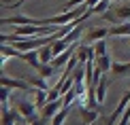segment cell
Instances as JSON below:
<instances>
[{"instance_id": "8992f818", "label": "cell", "mask_w": 130, "mask_h": 125, "mask_svg": "<svg viewBox=\"0 0 130 125\" xmlns=\"http://www.w3.org/2000/svg\"><path fill=\"white\" fill-rule=\"evenodd\" d=\"M62 106H64V102H62V97H60V100H56V102H47V104L41 108V112H43V117H45V119H49V121H51V117L56 115Z\"/></svg>"}, {"instance_id": "8fae6325", "label": "cell", "mask_w": 130, "mask_h": 125, "mask_svg": "<svg viewBox=\"0 0 130 125\" xmlns=\"http://www.w3.org/2000/svg\"><path fill=\"white\" fill-rule=\"evenodd\" d=\"M96 66L100 68V72H102V74H107V72H109V70L113 68V59H111V55L107 53V55L96 57Z\"/></svg>"}, {"instance_id": "603a6c76", "label": "cell", "mask_w": 130, "mask_h": 125, "mask_svg": "<svg viewBox=\"0 0 130 125\" xmlns=\"http://www.w3.org/2000/svg\"><path fill=\"white\" fill-rule=\"evenodd\" d=\"M92 125H94V123H92Z\"/></svg>"}, {"instance_id": "7a4b0ae2", "label": "cell", "mask_w": 130, "mask_h": 125, "mask_svg": "<svg viewBox=\"0 0 130 125\" xmlns=\"http://www.w3.org/2000/svg\"><path fill=\"white\" fill-rule=\"evenodd\" d=\"M0 83L7 85V87H15V89H21L26 91V93H36V87L28 83V79L21 81V79H13V77H7V74H2V79H0Z\"/></svg>"}, {"instance_id": "d6986e66", "label": "cell", "mask_w": 130, "mask_h": 125, "mask_svg": "<svg viewBox=\"0 0 130 125\" xmlns=\"http://www.w3.org/2000/svg\"><path fill=\"white\" fill-rule=\"evenodd\" d=\"M9 91H11V87L2 85V89H0V102H2V104H7V102H9Z\"/></svg>"}, {"instance_id": "6da1fadb", "label": "cell", "mask_w": 130, "mask_h": 125, "mask_svg": "<svg viewBox=\"0 0 130 125\" xmlns=\"http://www.w3.org/2000/svg\"><path fill=\"white\" fill-rule=\"evenodd\" d=\"M100 19L111 21V26L124 23V21H130V0H124V2L111 4V7L100 15Z\"/></svg>"}, {"instance_id": "7402d4cb", "label": "cell", "mask_w": 130, "mask_h": 125, "mask_svg": "<svg viewBox=\"0 0 130 125\" xmlns=\"http://www.w3.org/2000/svg\"><path fill=\"white\" fill-rule=\"evenodd\" d=\"M15 125H24V123H19V121H17V123H15Z\"/></svg>"}, {"instance_id": "5b68a950", "label": "cell", "mask_w": 130, "mask_h": 125, "mask_svg": "<svg viewBox=\"0 0 130 125\" xmlns=\"http://www.w3.org/2000/svg\"><path fill=\"white\" fill-rule=\"evenodd\" d=\"M19 117L21 115H19L17 108L13 110V108H9L7 104H2V125H15L19 121Z\"/></svg>"}, {"instance_id": "2e32d148", "label": "cell", "mask_w": 130, "mask_h": 125, "mask_svg": "<svg viewBox=\"0 0 130 125\" xmlns=\"http://www.w3.org/2000/svg\"><path fill=\"white\" fill-rule=\"evenodd\" d=\"M28 83H30V85H34L36 89H45V91H49V89H51V87L45 83V79H43V77H32V79H28Z\"/></svg>"}, {"instance_id": "52a82bcc", "label": "cell", "mask_w": 130, "mask_h": 125, "mask_svg": "<svg viewBox=\"0 0 130 125\" xmlns=\"http://www.w3.org/2000/svg\"><path fill=\"white\" fill-rule=\"evenodd\" d=\"M79 115H81V119H83L85 125H92V123H96V119H98V110H92V108L83 106L79 102Z\"/></svg>"}, {"instance_id": "277c9868", "label": "cell", "mask_w": 130, "mask_h": 125, "mask_svg": "<svg viewBox=\"0 0 130 125\" xmlns=\"http://www.w3.org/2000/svg\"><path fill=\"white\" fill-rule=\"evenodd\" d=\"M19 59H24L28 66L36 68V70H39V68H41V64H43V62H41V51H39V49H34V51H24Z\"/></svg>"}, {"instance_id": "9c48e42d", "label": "cell", "mask_w": 130, "mask_h": 125, "mask_svg": "<svg viewBox=\"0 0 130 125\" xmlns=\"http://www.w3.org/2000/svg\"><path fill=\"white\" fill-rule=\"evenodd\" d=\"M107 89H109V79H107V74H102V79L98 81V85H96V97H98L100 104L107 97Z\"/></svg>"}, {"instance_id": "7c38bea8", "label": "cell", "mask_w": 130, "mask_h": 125, "mask_svg": "<svg viewBox=\"0 0 130 125\" xmlns=\"http://www.w3.org/2000/svg\"><path fill=\"white\" fill-rule=\"evenodd\" d=\"M107 36H109V30H107V28H92L90 34H88V40L90 42H96L100 38H107Z\"/></svg>"}, {"instance_id": "9a60e30c", "label": "cell", "mask_w": 130, "mask_h": 125, "mask_svg": "<svg viewBox=\"0 0 130 125\" xmlns=\"http://www.w3.org/2000/svg\"><path fill=\"white\" fill-rule=\"evenodd\" d=\"M39 72V77H43V79H49L53 72H56V68H53V64H41V68L36 70Z\"/></svg>"}, {"instance_id": "ba28073f", "label": "cell", "mask_w": 130, "mask_h": 125, "mask_svg": "<svg viewBox=\"0 0 130 125\" xmlns=\"http://www.w3.org/2000/svg\"><path fill=\"white\" fill-rule=\"evenodd\" d=\"M111 36H130V21H124V23H115L109 28Z\"/></svg>"}, {"instance_id": "5bb4252c", "label": "cell", "mask_w": 130, "mask_h": 125, "mask_svg": "<svg viewBox=\"0 0 130 125\" xmlns=\"http://www.w3.org/2000/svg\"><path fill=\"white\" fill-rule=\"evenodd\" d=\"M94 53H96V57H100V55H107V38H100V40H96L94 42Z\"/></svg>"}, {"instance_id": "4fadbf2b", "label": "cell", "mask_w": 130, "mask_h": 125, "mask_svg": "<svg viewBox=\"0 0 130 125\" xmlns=\"http://www.w3.org/2000/svg\"><path fill=\"white\" fill-rule=\"evenodd\" d=\"M39 51H41V62H43V64H51V59H53V49H51V45L41 47Z\"/></svg>"}, {"instance_id": "e0dca14e", "label": "cell", "mask_w": 130, "mask_h": 125, "mask_svg": "<svg viewBox=\"0 0 130 125\" xmlns=\"http://www.w3.org/2000/svg\"><path fill=\"white\" fill-rule=\"evenodd\" d=\"M34 104L39 106V108H43L47 104V91L45 89H36V93H34Z\"/></svg>"}, {"instance_id": "3957f363", "label": "cell", "mask_w": 130, "mask_h": 125, "mask_svg": "<svg viewBox=\"0 0 130 125\" xmlns=\"http://www.w3.org/2000/svg\"><path fill=\"white\" fill-rule=\"evenodd\" d=\"M36 106L34 102H28L26 97H21V100H17V110H19V115L26 119V123H30L32 119H36Z\"/></svg>"}, {"instance_id": "ac0fdd59", "label": "cell", "mask_w": 130, "mask_h": 125, "mask_svg": "<svg viewBox=\"0 0 130 125\" xmlns=\"http://www.w3.org/2000/svg\"><path fill=\"white\" fill-rule=\"evenodd\" d=\"M109 7H111V0H100V2L96 4V7H92V9H94V13H96V15H102Z\"/></svg>"}, {"instance_id": "30bf717a", "label": "cell", "mask_w": 130, "mask_h": 125, "mask_svg": "<svg viewBox=\"0 0 130 125\" xmlns=\"http://www.w3.org/2000/svg\"><path fill=\"white\" fill-rule=\"evenodd\" d=\"M70 115V106H62L60 110L56 112V115L51 117V121H49V125H62L64 121H66V117Z\"/></svg>"}, {"instance_id": "44dd1931", "label": "cell", "mask_w": 130, "mask_h": 125, "mask_svg": "<svg viewBox=\"0 0 130 125\" xmlns=\"http://www.w3.org/2000/svg\"><path fill=\"white\" fill-rule=\"evenodd\" d=\"M102 125H115V123H111L109 119H105V123H102Z\"/></svg>"}, {"instance_id": "ffe728a7", "label": "cell", "mask_w": 130, "mask_h": 125, "mask_svg": "<svg viewBox=\"0 0 130 125\" xmlns=\"http://www.w3.org/2000/svg\"><path fill=\"white\" fill-rule=\"evenodd\" d=\"M24 2H28V0H17V2H13V4H4V9H17V7H21Z\"/></svg>"}]
</instances>
